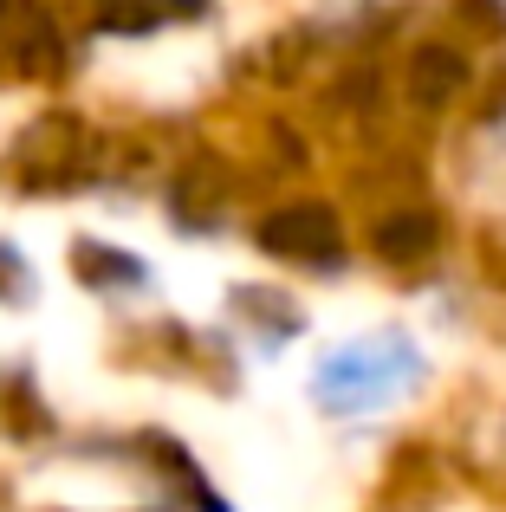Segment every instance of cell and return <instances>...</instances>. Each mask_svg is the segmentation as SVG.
<instances>
[{
  "label": "cell",
  "instance_id": "obj_5",
  "mask_svg": "<svg viewBox=\"0 0 506 512\" xmlns=\"http://www.w3.org/2000/svg\"><path fill=\"white\" fill-rule=\"evenodd\" d=\"M85 273H91V279H98V273H104V279H137L124 253H91V247H85Z\"/></svg>",
  "mask_w": 506,
  "mask_h": 512
},
{
  "label": "cell",
  "instance_id": "obj_3",
  "mask_svg": "<svg viewBox=\"0 0 506 512\" xmlns=\"http://www.w3.org/2000/svg\"><path fill=\"white\" fill-rule=\"evenodd\" d=\"M429 247H435V214H422V208L390 214L377 227V253H390V260H409V253H429Z\"/></svg>",
  "mask_w": 506,
  "mask_h": 512
},
{
  "label": "cell",
  "instance_id": "obj_2",
  "mask_svg": "<svg viewBox=\"0 0 506 512\" xmlns=\"http://www.w3.org/2000/svg\"><path fill=\"white\" fill-rule=\"evenodd\" d=\"M468 85V59H461V52H448V46H422L416 59H409V98L416 104H448L455 98V91Z\"/></svg>",
  "mask_w": 506,
  "mask_h": 512
},
{
  "label": "cell",
  "instance_id": "obj_6",
  "mask_svg": "<svg viewBox=\"0 0 506 512\" xmlns=\"http://www.w3.org/2000/svg\"><path fill=\"white\" fill-rule=\"evenodd\" d=\"M0 20H7V0H0Z\"/></svg>",
  "mask_w": 506,
  "mask_h": 512
},
{
  "label": "cell",
  "instance_id": "obj_4",
  "mask_svg": "<svg viewBox=\"0 0 506 512\" xmlns=\"http://www.w3.org/2000/svg\"><path fill=\"white\" fill-rule=\"evenodd\" d=\"M156 7H163V0H98V26L104 33H150Z\"/></svg>",
  "mask_w": 506,
  "mask_h": 512
},
{
  "label": "cell",
  "instance_id": "obj_1",
  "mask_svg": "<svg viewBox=\"0 0 506 512\" xmlns=\"http://www.w3.org/2000/svg\"><path fill=\"white\" fill-rule=\"evenodd\" d=\"M260 247L266 253H305V260H338V214L325 201L305 208H279L260 221Z\"/></svg>",
  "mask_w": 506,
  "mask_h": 512
}]
</instances>
